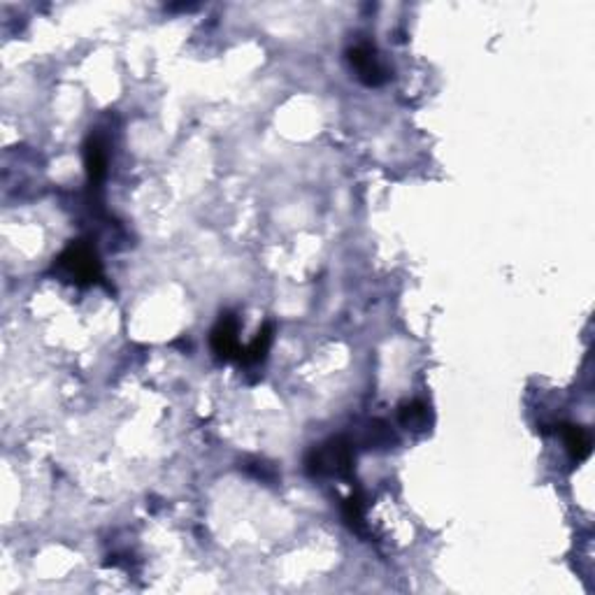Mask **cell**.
Returning <instances> with one entry per match:
<instances>
[{"label": "cell", "instance_id": "obj_1", "mask_svg": "<svg viewBox=\"0 0 595 595\" xmlns=\"http://www.w3.org/2000/svg\"><path fill=\"white\" fill-rule=\"evenodd\" d=\"M305 470L312 477H349L354 470V446L347 438L328 439L308 454Z\"/></svg>", "mask_w": 595, "mask_h": 595}, {"label": "cell", "instance_id": "obj_2", "mask_svg": "<svg viewBox=\"0 0 595 595\" xmlns=\"http://www.w3.org/2000/svg\"><path fill=\"white\" fill-rule=\"evenodd\" d=\"M54 270H57L65 282L75 284H94L103 277L98 254H95L94 247L87 245V242H75V245H70L68 249L63 251L61 256L57 258Z\"/></svg>", "mask_w": 595, "mask_h": 595}, {"label": "cell", "instance_id": "obj_3", "mask_svg": "<svg viewBox=\"0 0 595 595\" xmlns=\"http://www.w3.org/2000/svg\"><path fill=\"white\" fill-rule=\"evenodd\" d=\"M347 57H349L351 68L356 70L358 80L368 84V87H379V84L389 80L386 68H384L379 57H377V50L370 42H358L356 47H351L347 51Z\"/></svg>", "mask_w": 595, "mask_h": 595}, {"label": "cell", "instance_id": "obj_4", "mask_svg": "<svg viewBox=\"0 0 595 595\" xmlns=\"http://www.w3.org/2000/svg\"><path fill=\"white\" fill-rule=\"evenodd\" d=\"M240 324L233 314H221L219 324L212 331V351L221 361H231V358L240 356Z\"/></svg>", "mask_w": 595, "mask_h": 595}, {"label": "cell", "instance_id": "obj_5", "mask_svg": "<svg viewBox=\"0 0 595 595\" xmlns=\"http://www.w3.org/2000/svg\"><path fill=\"white\" fill-rule=\"evenodd\" d=\"M84 164H87V175L91 188H101L107 177V149L103 138L91 135L84 147Z\"/></svg>", "mask_w": 595, "mask_h": 595}, {"label": "cell", "instance_id": "obj_6", "mask_svg": "<svg viewBox=\"0 0 595 595\" xmlns=\"http://www.w3.org/2000/svg\"><path fill=\"white\" fill-rule=\"evenodd\" d=\"M563 439L565 446H568V452L575 461H584V458H589L591 454V435L586 428L582 426H563Z\"/></svg>", "mask_w": 595, "mask_h": 595}, {"label": "cell", "instance_id": "obj_7", "mask_svg": "<svg viewBox=\"0 0 595 595\" xmlns=\"http://www.w3.org/2000/svg\"><path fill=\"white\" fill-rule=\"evenodd\" d=\"M398 416H400L402 426L409 428V431H426L428 423H431V412L421 400L402 402Z\"/></svg>", "mask_w": 595, "mask_h": 595}, {"label": "cell", "instance_id": "obj_8", "mask_svg": "<svg viewBox=\"0 0 595 595\" xmlns=\"http://www.w3.org/2000/svg\"><path fill=\"white\" fill-rule=\"evenodd\" d=\"M270 345H272V326L268 324L263 331L258 332L256 339H254V342H251V345L247 347L242 354H240V363H242V365H256V363H261V361H265Z\"/></svg>", "mask_w": 595, "mask_h": 595}, {"label": "cell", "instance_id": "obj_9", "mask_svg": "<svg viewBox=\"0 0 595 595\" xmlns=\"http://www.w3.org/2000/svg\"><path fill=\"white\" fill-rule=\"evenodd\" d=\"M345 519L351 526V530H356L358 535H365V516H363V498L354 493L349 500L345 502Z\"/></svg>", "mask_w": 595, "mask_h": 595}]
</instances>
